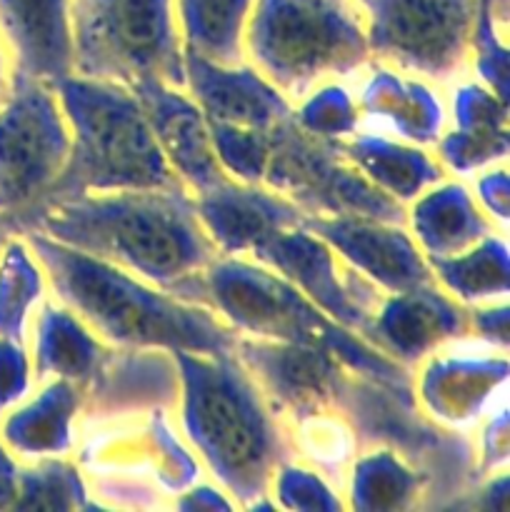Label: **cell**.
I'll list each match as a JSON object with an SVG mask.
<instances>
[{"label":"cell","mask_w":510,"mask_h":512,"mask_svg":"<svg viewBox=\"0 0 510 512\" xmlns=\"http://www.w3.org/2000/svg\"><path fill=\"white\" fill-rule=\"evenodd\" d=\"M70 153V128L53 88L13 73L0 103V213L18 218L58 180Z\"/></svg>","instance_id":"cell-11"},{"label":"cell","mask_w":510,"mask_h":512,"mask_svg":"<svg viewBox=\"0 0 510 512\" xmlns=\"http://www.w3.org/2000/svg\"><path fill=\"white\" fill-rule=\"evenodd\" d=\"M30 345L35 385L60 378L70 380L80 390L90 383L108 353L103 340L58 300L35 310Z\"/></svg>","instance_id":"cell-23"},{"label":"cell","mask_w":510,"mask_h":512,"mask_svg":"<svg viewBox=\"0 0 510 512\" xmlns=\"http://www.w3.org/2000/svg\"><path fill=\"white\" fill-rule=\"evenodd\" d=\"M33 365L23 343L0 335V418L33 390Z\"/></svg>","instance_id":"cell-37"},{"label":"cell","mask_w":510,"mask_h":512,"mask_svg":"<svg viewBox=\"0 0 510 512\" xmlns=\"http://www.w3.org/2000/svg\"><path fill=\"white\" fill-rule=\"evenodd\" d=\"M250 258L283 275L330 320L363 338L383 303V293L303 223L265 238Z\"/></svg>","instance_id":"cell-12"},{"label":"cell","mask_w":510,"mask_h":512,"mask_svg":"<svg viewBox=\"0 0 510 512\" xmlns=\"http://www.w3.org/2000/svg\"><path fill=\"white\" fill-rule=\"evenodd\" d=\"M243 53L290 103L370 58L353 0H253Z\"/></svg>","instance_id":"cell-6"},{"label":"cell","mask_w":510,"mask_h":512,"mask_svg":"<svg viewBox=\"0 0 510 512\" xmlns=\"http://www.w3.org/2000/svg\"><path fill=\"white\" fill-rule=\"evenodd\" d=\"M425 495V480L390 448H370L350 465V508L410 510Z\"/></svg>","instance_id":"cell-30"},{"label":"cell","mask_w":510,"mask_h":512,"mask_svg":"<svg viewBox=\"0 0 510 512\" xmlns=\"http://www.w3.org/2000/svg\"><path fill=\"white\" fill-rule=\"evenodd\" d=\"M185 93L208 123L270 130L293 115V103L250 63L220 65L183 48Z\"/></svg>","instance_id":"cell-18"},{"label":"cell","mask_w":510,"mask_h":512,"mask_svg":"<svg viewBox=\"0 0 510 512\" xmlns=\"http://www.w3.org/2000/svg\"><path fill=\"white\" fill-rule=\"evenodd\" d=\"M335 410L348 420L355 440L365 448H390L398 453L420 478L425 495L453 505V495H463L478 475L473 443L460 430L440 428L425 418L413 398V388H395L378 380L350 375L340 390Z\"/></svg>","instance_id":"cell-8"},{"label":"cell","mask_w":510,"mask_h":512,"mask_svg":"<svg viewBox=\"0 0 510 512\" xmlns=\"http://www.w3.org/2000/svg\"><path fill=\"white\" fill-rule=\"evenodd\" d=\"M468 320L470 333L475 330L480 340L498 350L508 348V305L505 300L500 305H490V308H470Z\"/></svg>","instance_id":"cell-39"},{"label":"cell","mask_w":510,"mask_h":512,"mask_svg":"<svg viewBox=\"0 0 510 512\" xmlns=\"http://www.w3.org/2000/svg\"><path fill=\"white\" fill-rule=\"evenodd\" d=\"M130 90L138 98L170 168L190 193H205L230 178L215 158L203 110L183 88L148 78L135 83Z\"/></svg>","instance_id":"cell-17"},{"label":"cell","mask_w":510,"mask_h":512,"mask_svg":"<svg viewBox=\"0 0 510 512\" xmlns=\"http://www.w3.org/2000/svg\"><path fill=\"white\" fill-rule=\"evenodd\" d=\"M263 185L298 205L305 215L405 223L403 203L370 183L345 158L340 140L308 133L295 123V115L270 130Z\"/></svg>","instance_id":"cell-9"},{"label":"cell","mask_w":510,"mask_h":512,"mask_svg":"<svg viewBox=\"0 0 510 512\" xmlns=\"http://www.w3.org/2000/svg\"><path fill=\"white\" fill-rule=\"evenodd\" d=\"M10 83H13V60H10L8 45H5L3 35H0V103L8 98Z\"/></svg>","instance_id":"cell-43"},{"label":"cell","mask_w":510,"mask_h":512,"mask_svg":"<svg viewBox=\"0 0 510 512\" xmlns=\"http://www.w3.org/2000/svg\"><path fill=\"white\" fill-rule=\"evenodd\" d=\"M195 303L208 305L245 338L320 345L350 373L395 388L413 385L405 365L330 320L283 275L243 255H218L200 275Z\"/></svg>","instance_id":"cell-5"},{"label":"cell","mask_w":510,"mask_h":512,"mask_svg":"<svg viewBox=\"0 0 510 512\" xmlns=\"http://www.w3.org/2000/svg\"><path fill=\"white\" fill-rule=\"evenodd\" d=\"M53 90L68 120L70 153L45 200L113 190L185 188L160 150L133 90L80 75H70Z\"/></svg>","instance_id":"cell-4"},{"label":"cell","mask_w":510,"mask_h":512,"mask_svg":"<svg viewBox=\"0 0 510 512\" xmlns=\"http://www.w3.org/2000/svg\"><path fill=\"white\" fill-rule=\"evenodd\" d=\"M453 130L440 135L438 163L458 175L478 173L508 155V105L485 85L468 83L455 90Z\"/></svg>","instance_id":"cell-21"},{"label":"cell","mask_w":510,"mask_h":512,"mask_svg":"<svg viewBox=\"0 0 510 512\" xmlns=\"http://www.w3.org/2000/svg\"><path fill=\"white\" fill-rule=\"evenodd\" d=\"M498 15L483 3L478 15V23H475L473 33V50L475 55V70L483 78L485 88L500 100V103L508 105V48H505L503 35L498 33ZM503 23V20H500Z\"/></svg>","instance_id":"cell-36"},{"label":"cell","mask_w":510,"mask_h":512,"mask_svg":"<svg viewBox=\"0 0 510 512\" xmlns=\"http://www.w3.org/2000/svg\"><path fill=\"white\" fill-rule=\"evenodd\" d=\"M505 460H508V413H505V408H500L490 418L483 433V448L478 453V475L493 473L498 465H505Z\"/></svg>","instance_id":"cell-38"},{"label":"cell","mask_w":510,"mask_h":512,"mask_svg":"<svg viewBox=\"0 0 510 512\" xmlns=\"http://www.w3.org/2000/svg\"><path fill=\"white\" fill-rule=\"evenodd\" d=\"M83 390L70 380H48L25 405H15L0 418V440L13 455L43 460L65 455L75 445V418Z\"/></svg>","instance_id":"cell-22"},{"label":"cell","mask_w":510,"mask_h":512,"mask_svg":"<svg viewBox=\"0 0 510 512\" xmlns=\"http://www.w3.org/2000/svg\"><path fill=\"white\" fill-rule=\"evenodd\" d=\"M405 223H410V235L425 258L458 255L485 235L495 233L493 223L485 218L468 188L443 180L413 200L410 213H405Z\"/></svg>","instance_id":"cell-24"},{"label":"cell","mask_w":510,"mask_h":512,"mask_svg":"<svg viewBox=\"0 0 510 512\" xmlns=\"http://www.w3.org/2000/svg\"><path fill=\"white\" fill-rule=\"evenodd\" d=\"M0 35L13 73L48 88L75 75L70 0H0Z\"/></svg>","instance_id":"cell-20"},{"label":"cell","mask_w":510,"mask_h":512,"mask_svg":"<svg viewBox=\"0 0 510 512\" xmlns=\"http://www.w3.org/2000/svg\"><path fill=\"white\" fill-rule=\"evenodd\" d=\"M195 215L220 255H250L280 230L303 223L305 213L263 183H225L193 195Z\"/></svg>","instance_id":"cell-19"},{"label":"cell","mask_w":510,"mask_h":512,"mask_svg":"<svg viewBox=\"0 0 510 512\" xmlns=\"http://www.w3.org/2000/svg\"><path fill=\"white\" fill-rule=\"evenodd\" d=\"M48 280L43 265L20 233L0 248V335L28 345L35 308L43 303Z\"/></svg>","instance_id":"cell-29"},{"label":"cell","mask_w":510,"mask_h":512,"mask_svg":"<svg viewBox=\"0 0 510 512\" xmlns=\"http://www.w3.org/2000/svg\"><path fill=\"white\" fill-rule=\"evenodd\" d=\"M270 490L278 498V508L285 510H343L345 503L338 498L333 485L325 483L318 473L300 465L283 463L273 475Z\"/></svg>","instance_id":"cell-35"},{"label":"cell","mask_w":510,"mask_h":512,"mask_svg":"<svg viewBox=\"0 0 510 512\" xmlns=\"http://www.w3.org/2000/svg\"><path fill=\"white\" fill-rule=\"evenodd\" d=\"M18 478L20 468L15 463V455L0 440V510H13L18 498Z\"/></svg>","instance_id":"cell-42"},{"label":"cell","mask_w":510,"mask_h":512,"mask_svg":"<svg viewBox=\"0 0 510 512\" xmlns=\"http://www.w3.org/2000/svg\"><path fill=\"white\" fill-rule=\"evenodd\" d=\"M18 233V225H15V220L10 218V215H3L0 213V248H3L5 240L10 238V235Z\"/></svg>","instance_id":"cell-44"},{"label":"cell","mask_w":510,"mask_h":512,"mask_svg":"<svg viewBox=\"0 0 510 512\" xmlns=\"http://www.w3.org/2000/svg\"><path fill=\"white\" fill-rule=\"evenodd\" d=\"M370 55L395 70L450 80L473 50L483 0H353Z\"/></svg>","instance_id":"cell-10"},{"label":"cell","mask_w":510,"mask_h":512,"mask_svg":"<svg viewBox=\"0 0 510 512\" xmlns=\"http://www.w3.org/2000/svg\"><path fill=\"white\" fill-rule=\"evenodd\" d=\"M83 475L73 463L43 458L35 468L20 470L13 510H90Z\"/></svg>","instance_id":"cell-32"},{"label":"cell","mask_w":510,"mask_h":512,"mask_svg":"<svg viewBox=\"0 0 510 512\" xmlns=\"http://www.w3.org/2000/svg\"><path fill=\"white\" fill-rule=\"evenodd\" d=\"M303 225L323 238L340 258L368 278L380 293H403L435 283L413 235L398 223L370 218L305 215Z\"/></svg>","instance_id":"cell-14"},{"label":"cell","mask_w":510,"mask_h":512,"mask_svg":"<svg viewBox=\"0 0 510 512\" xmlns=\"http://www.w3.org/2000/svg\"><path fill=\"white\" fill-rule=\"evenodd\" d=\"M75 75L133 88L148 78L185 90L175 0H70Z\"/></svg>","instance_id":"cell-7"},{"label":"cell","mask_w":510,"mask_h":512,"mask_svg":"<svg viewBox=\"0 0 510 512\" xmlns=\"http://www.w3.org/2000/svg\"><path fill=\"white\" fill-rule=\"evenodd\" d=\"M288 425L290 445H295L310 465L340 485L345 468L353 465L355 448H358L348 420L335 408H320L288 420Z\"/></svg>","instance_id":"cell-31"},{"label":"cell","mask_w":510,"mask_h":512,"mask_svg":"<svg viewBox=\"0 0 510 512\" xmlns=\"http://www.w3.org/2000/svg\"><path fill=\"white\" fill-rule=\"evenodd\" d=\"M475 190H478V200L485 213L505 228L508 225V173L505 168L488 170L485 175H480Z\"/></svg>","instance_id":"cell-40"},{"label":"cell","mask_w":510,"mask_h":512,"mask_svg":"<svg viewBox=\"0 0 510 512\" xmlns=\"http://www.w3.org/2000/svg\"><path fill=\"white\" fill-rule=\"evenodd\" d=\"M20 235L43 265L55 300L78 315L105 345L165 353H233L238 333L208 305L175 298L35 230Z\"/></svg>","instance_id":"cell-2"},{"label":"cell","mask_w":510,"mask_h":512,"mask_svg":"<svg viewBox=\"0 0 510 512\" xmlns=\"http://www.w3.org/2000/svg\"><path fill=\"white\" fill-rule=\"evenodd\" d=\"M233 505V498H225V493L210 488V485L183 490L180 498L175 500V508L180 510H230Z\"/></svg>","instance_id":"cell-41"},{"label":"cell","mask_w":510,"mask_h":512,"mask_svg":"<svg viewBox=\"0 0 510 512\" xmlns=\"http://www.w3.org/2000/svg\"><path fill=\"white\" fill-rule=\"evenodd\" d=\"M15 225L18 233L48 235L190 303H195L203 270L220 255L185 188L43 200L18 215Z\"/></svg>","instance_id":"cell-1"},{"label":"cell","mask_w":510,"mask_h":512,"mask_svg":"<svg viewBox=\"0 0 510 512\" xmlns=\"http://www.w3.org/2000/svg\"><path fill=\"white\" fill-rule=\"evenodd\" d=\"M218 163L240 183H263L270 153V130L240 128L228 123H208Z\"/></svg>","instance_id":"cell-33"},{"label":"cell","mask_w":510,"mask_h":512,"mask_svg":"<svg viewBox=\"0 0 510 512\" xmlns=\"http://www.w3.org/2000/svg\"><path fill=\"white\" fill-rule=\"evenodd\" d=\"M470 333L468 308L438 283L383 295L365 340L400 365H418L443 343Z\"/></svg>","instance_id":"cell-15"},{"label":"cell","mask_w":510,"mask_h":512,"mask_svg":"<svg viewBox=\"0 0 510 512\" xmlns=\"http://www.w3.org/2000/svg\"><path fill=\"white\" fill-rule=\"evenodd\" d=\"M483 3L505 23V18H508V0H483Z\"/></svg>","instance_id":"cell-45"},{"label":"cell","mask_w":510,"mask_h":512,"mask_svg":"<svg viewBox=\"0 0 510 512\" xmlns=\"http://www.w3.org/2000/svg\"><path fill=\"white\" fill-rule=\"evenodd\" d=\"M340 148L370 183L400 203L415 200L445 178V168L433 155L380 133H353L350 140H340Z\"/></svg>","instance_id":"cell-26"},{"label":"cell","mask_w":510,"mask_h":512,"mask_svg":"<svg viewBox=\"0 0 510 512\" xmlns=\"http://www.w3.org/2000/svg\"><path fill=\"white\" fill-rule=\"evenodd\" d=\"M360 110L400 138L435 145L443 135L445 110L438 95L420 80L395 68H378L360 88Z\"/></svg>","instance_id":"cell-25"},{"label":"cell","mask_w":510,"mask_h":512,"mask_svg":"<svg viewBox=\"0 0 510 512\" xmlns=\"http://www.w3.org/2000/svg\"><path fill=\"white\" fill-rule=\"evenodd\" d=\"M253 0H175L183 48L220 65L245 63L243 33Z\"/></svg>","instance_id":"cell-27"},{"label":"cell","mask_w":510,"mask_h":512,"mask_svg":"<svg viewBox=\"0 0 510 512\" xmlns=\"http://www.w3.org/2000/svg\"><path fill=\"white\" fill-rule=\"evenodd\" d=\"M433 280L458 303L480 305L508 295V243L495 233L448 258H425Z\"/></svg>","instance_id":"cell-28"},{"label":"cell","mask_w":510,"mask_h":512,"mask_svg":"<svg viewBox=\"0 0 510 512\" xmlns=\"http://www.w3.org/2000/svg\"><path fill=\"white\" fill-rule=\"evenodd\" d=\"M295 123L320 138L343 140L358 130V105L345 88L323 83L303 98Z\"/></svg>","instance_id":"cell-34"},{"label":"cell","mask_w":510,"mask_h":512,"mask_svg":"<svg viewBox=\"0 0 510 512\" xmlns=\"http://www.w3.org/2000/svg\"><path fill=\"white\" fill-rule=\"evenodd\" d=\"M508 360L505 350L495 353L478 348H450L435 350L428 355L423 373L418 380V400L433 423L448 430H465L478 423L488 405L493 403L495 388L505 385Z\"/></svg>","instance_id":"cell-16"},{"label":"cell","mask_w":510,"mask_h":512,"mask_svg":"<svg viewBox=\"0 0 510 512\" xmlns=\"http://www.w3.org/2000/svg\"><path fill=\"white\" fill-rule=\"evenodd\" d=\"M180 423L210 473L245 510H270V483L290 455L263 390L233 353H173Z\"/></svg>","instance_id":"cell-3"},{"label":"cell","mask_w":510,"mask_h":512,"mask_svg":"<svg viewBox=\"0 0 510 512\" xmlns=\"http://www.w3.org/2000/svg\"><path fill=\"white\" fill-rule=\"evenodd\" d=\"M268 400L275 418L293 420L320 408H335L350 373L320 345L278 343L238 335L233 348Z\"/></svg>","instance_id":"cell-13"}]
</instances>
